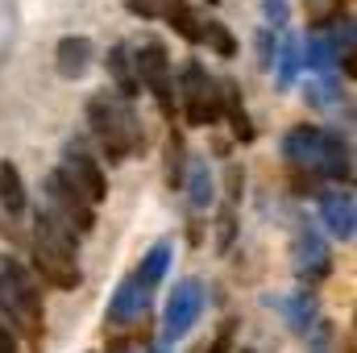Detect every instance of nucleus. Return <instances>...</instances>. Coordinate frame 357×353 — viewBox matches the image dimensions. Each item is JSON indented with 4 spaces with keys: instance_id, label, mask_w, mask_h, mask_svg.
Wrapping results in <instances>:
<instances>
[{
    "instance_id": "72a5a7b5",
    "label": "nucleus",
    "mask_w": 357,
    "mask_h": 353,
    "mask_svg": "<svg viewBox=\"0 0 357 353\" xmlns=\"http://www.w3.org/2000/svg\"><path fill=\"white\" fill-rule=\"evenodd\" d=\"M241 353H254V350H241Z\"/></svg>"
},
{
    "instance_id": "39448f33",
    "label": "nucleus",
    "mask_w": 357,
    "mask_h": 353,
    "mask_svg": "<svg viewBox=\"0 0 357 353\" xmlns=\"http://www.w3.org/2000/svg\"><path fill=\"white\" fill-rule=\"evenodd\" d=\"M42 191H46V204H50L46 212H54L71 233L88 237L91 229H96V208L84 200V191L67 179V171H50L46 183H42Z\"/></svg>"
},
{
    "instance_id": "4468645a",
    "label": "nucleus",
    "mask_w": 357,
    "mask_h": 353,
    "mask_svg": "<svg viewBox=\"0 0 357 353\" xmlns=\"http://www.w3.org/2000/svg\"><path fill=\"white\" fill-rule=\"evenodd\" d=\"M216 88H220V117H229L233 137H237V142H254L258 133H254V121H250V112H245V104H241V88H237L233 80H220Z\"/></svg>"
},
{
    "instance_id": "412c9836",
    "label": "nucleus",
    "mask_w": 357,
    "mask_h": 353,
    "mask_svg": "<svg viewBox=\"0 0 357 353\" xmlns=\"http://www.w3.org/2000/svg\"><path fill=\"white\" fill-rule=\"evenodd\" d=\"M199 42H208L220 59H233V54H237V38H233L229 25H220V21H208V25L199 29Z\"/></svg>"
},
{
    "instance_id": "ddd939ff",
    "label": "nucleus",
    "mask_w": 357,
    "mask_h": 353,
    "mask_svg": "<svg viewBox=\"0 0 357 353\" xmlns=\"http://www.w3.org/2000/svg\"><path fill=\"white\" fill-rule=\"evenodd\" d=\"M320 216H324V225H328V233L333 237H341V241H354V195L349 191H328V195H320Z\"/></svg>"
},
{
    "instance_id": "bb28decb",
    "label": "nucleus",
    "mask_w": 357,
    "mask_h": 353,
    "mask_svg": "<svg viewBox=\"0 0 357 353\" xmlns=\"http://www.w3.org/2000/svg\"><path fill=\"white\" fill-rule=\"evenodd\" d=\"M216 225H220V241H216V246H220V250H229V246H233V233H237V216H233V208H225Z\"/></svg>"
},
{
    "instance_id": "aec40b11",
    "label": "nucleus",
    "mask_w": 357,
    "mask_h": 353,
    "mask_svg": "<svg viewBox=\"0 0 357 353\" xmlns=\"http://www.w3.org/2000/svg\"><path fill=\"white\" fill-rule=\"evenodd\" d=\"M183 179H187V146H183V137L171 129V137H167V183L178 187Z\"/></svg>"
},
{
    "instance_id": "9b49d317",
    "label": "nucleus",
    "mask_w": 357,
    "mask_h": 353,
    "mask_svg": "<svg viewBox=\"0 0 357 353\" xmlns=\"http://www.w3.org/2000/svg\"><path fill=\"white\" fill-rule=\"evenodd\" d=\"M63 171H67V179L84 191V200H88V204H100V200L108 195V179H104V171H100V163L88 158L84 150H75V146H71V150H67V167H63Z\"/></svg>"
},
{
    "instance_id": "5701e85b",
    "label": "nucleus",
    "mask_w": 357,
    "mask_h": 353,
    "mask_svg": "<svg viewBox=\"0 0 357 353\" xmlns=\"http://www.w3.org/2000/svg\"><path fill=\"white\" fill-rule=\"evenodd\" d=\"M316 75H333V67H337V54H333V46L324 42V38H312L307 42V59H303Z\"/></svg>"
},
{
    "instance_id": "20e7f679",
    "label": "nucleus",
    "mask_w": 357,
    "mask_h": 353,
    "mask_svg": "<svg viewBox=\"0 0 357 353\" xmlns=\"http://www.w3.org/2000/svg\"><path fill=\"white\" fill-rule=\"evenodd\" d=\"M0 312L25 329V333H42V320H46V308H42V291L38 283L29 278V270L17 262V258H0Z\"/></svg>"
},
{
    "instance_id": "a211bd4d",
    "label": "nucleus",
    "mask_w": 357,
    "mask_h": 353,
    "mask_svg": "<svg viewBox=\"0 0 357 353\" xmlns=\"http://www.w3.org/2000/svg\"><path fill=\"white\" fill-rule=\"evenodd\" d=\"M0 204H4V212H21L25 208V183H21V171L4 158L0 163Z\"/></svg>"
},
{
    "instance_id": "9d476101",
    "label": "nucleus",
    "mask_w": 357,
    "mask_h": 353,
    "mask_svg": "<svg viewBox=\"0 0 357 353\" xmlns=\"http://www.w3.org/2000/svg\"><path fill=\"white\" fill-rule=\"evenodd\" d=\"M146 303H150V291L129 274L116 291H112V303H108V324H116V329H129V324H137L142 316H146Z\"/></svg>"
},
{
    "instance_id": "a878e982",
    "label": "nucleus",
    "mask_w": 357,
    "mask_h": 353,
    "mask_svg": "<svg viewBox=\"0 0 357 353\" xmlns=\"http://www.w3.org/2000/svg\"><path fill=\"white\" fill-rule=\"evenodd\" d=\"M274 59H278V38H274V29H262L258 33V63L266 67V71H274Z\"/></svg>"
},
{
    "instance_id": "f8f14e48",
    "label": "nucleus",
    "mask_w": 357,
    "mask_h": 353,
    "mask_svg": "<svg viewBox=\"0 0 357 353\" xmlns=\"http://www.w3.org/2000/svg\"><path fill=\"white\" fill-rule=\"evenodd\" d=\"M91 59H96V50H91V42L84 33H67V38H59V46H54V67H59L63 80H84L88 67H91Z\"/></svg>"
},
{
    "instance_id": "473e14b6",
    "label": "nucleus",
    "mask_w": 357,
    "mask_h": 353,
    "mask_svg": "<svg viewBox=\"0 0 357 353\" xmlns=\"http://www.w3.org/2000/svg\"><path fill=\"white\" fill-rule=\"evenodd\" d=\"M125 8L137 13V17H158V13H154V0H125Z\"/></svg>"
},
{
    "instance_id": "c85d7f7f",
    "label": "nucleus",
    "mask_w": 357,
    "mask_h": 353,
    "mask_svg": "<svg viewBox=\"0 0 357 353\" xmlns=\"http://www.w3.org/2000/svg\"><path fill=\"white\" fill-rule=\"evenodd\" d=\"M233 329H237V320H225V329L216 333V341L208 345V353H233Z\"/></svg>"
},
{
    "instance_id": "c756f323",
    "label": "nucleus",
    "mask_w": 357,
    "mask_h": 353,
    "mask_svg": "<svg viewBox=\"0 0 357 353\" xmlns=\"http://www.w3.org/2000/svg\"><path fill=\"white\" fill-rule=\"evenodd\" d=\"M225 183H229V200H241V187H245V171H241V167H229Z\"/></svg>"
},
{
    "instance_id": "7c9ffc66",
    "label": "nucleus",
    "mask_w": 357,
    "mask_h": 353,
    "mask_svg": "<svg viewBox=\"0 0 357 353\" xmlns=\"http://www.w3.org/2000/svg\"><path fill=\"white\" fill-rule=\"evenodd\" d=\"M295 191H299V195H316V175H303V171H295Z\"/></svg>"
},
{
    "instance_id": "2eb2a0df",
    "label": "nucleus",
    "mask_w": 357,
    "mask_h": 353,
    "mask_svg": "<svg viewBox=\"0 0 357 353\" xmlns=\"http://www.w3.org/2000/svg\"><path fill=\"white\" fill-rule=\"evenodd\" d=\"M282 320L295 329V333H312L316 329V295L312 291H295V295H282V299H270Z\"/></svg>"
},
{
    "instance_id": "4be33fe9",
    "label": "nucleus",
    "mask_w": 357,
    "mask_h": 353,
    "mask_svg": "<svg viewBox=\"0 0 357 353\" xmlns=\"http://www.w3.org/2000/svg\"><path fill=\"white\" fill-rule=\"evenodd\" d=\"M191 208H208L212 204V175H208V163H195L191 167V191H187Z\"/></svg>"
},
{
    "instance_id": "f03ea898",
    "label": "nucleus",
    "mask_w": 357,
    "mask_h": 353,
    "mask_svg": "<svg viewBox=\"0 0 357 353\" xmlns=\"http://www.w3.org/2000/svg\"><path fill=\"white\" fill-rule=\"evenodd\" d=\"M33 237H38L33 241V266H38V274L50 287H59V291H75L84 283V270L75 262V233L54 212L38 208L33 212Z\"/></svg>"
},
{
    "instance_id": "1a4fd4ad",
    "label": "nucleus",
    "mask_w": 357,
    "mask_h": 353,
    "mask_svg": "<svg viewBox=\"0 0 357 353\" xmlns=\"http://www.w3.org/2000/svg\"><path fill=\"white\" fill-rule=\"evenodd\" d=\"M291 258H295V270H299V278L312 287V283H320L328 270H333V258H328V246H324V237L316 233V229H299L295 233V241H291Z\"/></svg>"
},
{
    "instance_id": "2f4dec72",
    "label": "nucleus",
    "mask_w": 357,
    "mask_h": 353,
    "mask_svg": "<svg viewBox=\"0 0 357 353\" xmlns=\"http://www.w3.org/2000/svg\"><path fill=\"white\" fill-rule=\"evenodd\" d=\"M0 353H17V333L0 320Z\"/></svg>"
},
{
    "instance_id": "7ed1b4c3",
    "label": "nucleus",
    "mask_w": 357,
    "mask_h": 353,
    "mask_svg": "<svg viewBox=\"0 0 357 353\" xmlns=\"http://www.w3.org/2000/svg\"><path fill=\"white\" fill-rule=\"evenodd\" d=\"M88 125L91 133L100 137L108 163H125L133 150L146 146V133L133 117V108L125 100H108V96H91L88 100Z\"/></svg>"
},
{
    "instance_id": "b1692460",
    "label": "nucleus",
    "mask_w": 357,
    "mask_h": 353,
    "mask_svg": "<svg viewBox=\"0 0 357 353\" xmlns=\"http://www.w3.org/2000/svg\"><path fill=\"white\" fill-rule=\"evenodd\" d=\"M307 100H312L316 108L333 104V100H337V80H333V75H316V80L307 84Z\"/></svg>"
},
{
    "instance_id": "393cba45",
    "label": "nucleus",
    "mask_w": 357,
    "mask_h": 353,
    "mask_svg": "<svg viewBox=\"0 0 357 353\" xmlns=\"http://www.w3.org/2000/svg\"><path fill=\"white\" fill-rule=\"evenodd\" d=\"M303 8H307L312 25H328V21L341 13V0H303Z\"/></svg>"
},
{
    "instance_id": "f3484780",
    "label": "nucleus",
    "mask_w": 357,
    "mask_h": 353,
    "mask_svg": "<svg viewBox=\"0 0 357 353\" xmlns=\"http://www.w3.org/2000/svg\"><path fill=\"white\" fill-rule=\"evenodd\" d=\"M108 75L116 80V91H121L125 100H133V96L142 91L137 75H133V59H129L125 46H112V50H108Z\"/></svg>"
},
{
    "instance_id": "6ab92c4d",
    "label": "nucleus",
    "mask_w": 357,
    "mask_h": 353,
    "mask_svg": "<svg viewBox=\"0 0 357 353\" xmlns=\"http://www.w3.org/2000/svg\"><path fill=\"white\" fill-rule=\"evenodd\" d=\"M299 63H303V50H299V42H295V38H282V46H278V59H274V67H278V88H291V84H295V75H299Z\"/></svg>"
},
{
    "instance_id": "dca6fc26",
    "label": "nucleus",
    "mask_w": 357,
    "mask_h": 353,
    "mask_svg": "<svg viewBox=\"0 0 357 353\" xmlns=\"http://www.w3.org/2000/svg\"><path fill=\"white\" fill-rule=\"evenodd\" d=\"M171 254H175V246L171 241H154L150 250H146V258H142V266H137V283L150 291V287H158L162 283V274H167V266H171Z\"/></svg>"
},
{
    "instance_id": "f257e3e1",
    "label": "nucleus",
    "mask_w": 357,
    "mask_h": 353,
    "mask_svg": "<svg viewBox=\"0 0 357 353\" xmlns=\"http://www.w3.org/2000/svg\"><path fill=\"white\" fill-rule=\"evenodd\" d=\"M282 158L291 163V171H307V175H328L349 183L354 179V150L341 133H328L320 125H295L282 137Z\"/></svg>"
},
{
    "instance_id": "cd10ccee",
    "label": "nucleus",
    "mask_w": 357,
    "mask_h": 353,
    "mask_svg": "<svg viewBox=\"0 0 357 353\" xmlns=\"http://www.w3.org/2000/svg\"><path fill=\"white\" fill-rule=\"evenodd\" d=\"M262 13H266V21H270V25H287V17H291L287 0H262Z\"/></svg>"
},
{
    "instance_id": "6e6552de",
    "label": "nucleus",
    "mask_w": 357,
    "mask_h": 353,
    "mask_svg": "<svg viewBox=\"0 0 357 353\" xmlns=\"http://www.w3.org/2000/svg\"><path fill=\"white\" fill-rule=\"evenodd\" d=\"M204 312V283L199 278H183L175 283L171 299H167V312H162V337L175 341V337H187L191 324L199 320Z\"/></svg>"
},
{
    "instance_id": "f704fd0d",
    "label": "nucleus",
    "mask_w": 357,
    "mask_h": 353,
    "mask_svg": "<svg viewBox=\"0 0 357 353\" xmlns=\"http://www.w3.org/2000/svg\"><path fill=\"white\" fill-rule=\"evenodd\" d=\"M208 4H216V0H208Z\"/></svg>"
},
{
    "instance_id": "0eeeda50",
    "label": "nucleus",
    "mask_w": 357,
    "mask_h": 353,
    "mask_svg": "<svg viewBox=\"0 0 357 353\" xmlns=\"http://www.w3.org/2000/svg\"><path fill=\"white\" fill-rule=\"evenodd\" d=\"M137 84H146V91H154L158 108L175 121V80H171V59H167V46L162 42H146L137 50Z\"/></svg>"
},
{
    "instance_id": "423d86ee",
    "label": "nucleus",
    "mask_w": 357,
    "mask_h": 353,
    "mask_svg": "<svg viewBox=\"0 0 357 353\" xmlns=\"http://www.w3.org/2000/svg\"><path fill=\"white\" fill-rule=\"evenodd\" d=\"M178 88H183V117L191 125H216L220 121V88L216 80L199 67V63H187L183 75H178Z\"/></svg>"
}]
</instances>
